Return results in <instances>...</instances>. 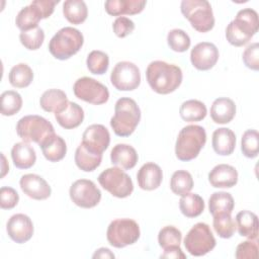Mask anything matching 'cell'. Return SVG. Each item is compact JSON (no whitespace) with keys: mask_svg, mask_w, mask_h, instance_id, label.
<instances>
[{"mask_svg":"<svg viewBox=\"0 0 259 259\" xmlns=\"http://www.w3.org/2000/svg\"><path fill=\"white\" fill-rule=\"evenodd\" d=\"M146 77L156 93L169 94L180 86L183 76L178 66L164 61H154L148 65Z\"/></svg>","mask_w":259,"mask_h":259,"instance_id":"cell-1","label":"cell"},{"mask_svg":"<svg viewBox=\"0 0 259 259\" xmlns=\"http://www.w3.org/2000/svg\"><path fill=\"white\" fill-rule=\"evenodd\" d=\"M258 30V14L252 8L240 10L235 19L226 28L227 40L235 46L242 47L249 42Z\"/></svg>","mask_w":259,"mask_h":259,"instance_id":"cell-2","label":"cell"},{"mask_svg":"<svg viewBox=\"0 0 259 259\" xmlns=\"http://www.w3.org/2000/svg\"><path fill=\"white\" fill-rule=\"evenodd\" d=\"M141 120V110L137 102L128 97H121L115 102L114 115L110 125L118 137L131 136Z\"/></svg>","mask_w":259,"mask_h":259,"instance_id":"cell-3","label":"cell"},{"mask_svg":"<svg viewBox=\"0 0 259 259\" xmlns=\"http://www.w3.org/2000/svg\"><path fill=\"white\" fill-rule=\"evenodd\" d=\"M206 142L205 130L197 124L184 126L178 134L175 144V154L180 161H190L196 158Z\"/></svg>","mask_w":259,"mask_h":259,"instance_id":"cell-4","label":"cell"},{"mask_svg":"<svg viewBox=\"0 0 259 259\" xmlns=\"http://www.w3.org/2000/svg\"><path fill=\"white\" fill-rule=\"evenodd\" d=\"M84 42L83 34L77 28L65 26L50 40L49 51L58 60H68L77 54Z\"/></svg>","mask_w":259,"mask_h":259,"instance_id":"cell-5","label":"cell"},{"mask_svg":"<svg viewBox=\"0 0 259 259\" xmlns=\"http://www.w3.org/2000/svg\"><path fill=\"white\" fill-rule=\"evenodd\" d=\"M18 137L25 143H36L41 146L48 139L55 135L53 124L40 115H25L16 124Z\"/></svg>","mask_w":259,"mask_h":259,"instance_id":"cell-6","label":"cell"},{"mask_svg":"<svg viewBox=\"0 0 259 259\" xmlns=\"http://www.w3.org/2000/svg\"><path fill=\"white\" fill-rule=\"evenodd\" d=\"M181 13L189 20L191 26L199 32H207L214 26L211 5L206 0H183Z\"/></svg>","mask_w":259,"mask_h":259,"instance_id":"cell-7","label":"cell"},{"mask_svg":"<svg viewBox=\"0 0 259 259\" xmlns=\"http://www.w3.org/2000/svg\"><path fill=\"white\" fill-rule=\"evenodd\" d=\"M59 1L50 0H35L28 6L23 7L15 18V24L21 31H26L37 27L41 19L50 17L55 9V5Z\"/></svg>","mask_w":259,"mask_h":259,"instance_id":"cell-8","label":"cell"},{"mask_svg":"<svg viewBox=\"0 0 259 259\" xmlns=\"http://www.w3.org/2000/svg\"><path fill=\"white\" fill-rule=\"evenodd\" d=\"M140 235V227L132 219H116L112 221L106 232L108 243L115 248H123L135 244Z\"/></svg>","mask_w":259,"mask_h":259,"instance_id":"cell-9","label":"cell"},{"mask_svg":"<svg viewBox=\"0 0 259 259\" xmlns=\"http://www.w3.org/2000/svg\"><path fill=\"white\" fill-rule=\"evenodd\" d=\"M215 239L205 223L195 224L184 238L186 251L192 256H203L215 247Z\"/></svg>","mask_w":259,"mask_h":259,"instance_id":"cell-10","label":"cell"},{"mask_svg":"<svg viewBox=\"0 0 259 259\" xmlns=\"http://www.w3.org/2000/svg\"><path fill=\"white\" fill-rule=\"evenodd\" d=\"M98 182L111 195L124 198L132 194L134 184L131 177L118 167L107 168L98 176Z\"/></svg>","mask_w":259,"mask_h":259,"instance_id":"cell-11","label":"cell"},{"mask_svg":"<svg viewBox=\"0 0 259 259\" xmlns=\"http://www.w3.org/2000/svg\"><path fill=\"white\" fill-rule=\"evenodd\" d=\"M73 91L77 98L94 105L103 104L109 98L107 87L90 77H82L76 80Z\"/></svg>","mask_w":259,"mask_h":259,"instance_id":"cell-12","label":"cell"},{"mask_svg":"<svg viewBox=\"0 0 259 259\" xmlns=\"http://www.w3.org/2000/svg\"><path fill=\"white\" fill-rule=\"evenodd\" d=\"M110 82L119 91L135 90L141 84L140 69L132 62H118L111 71Z\"/></svg>","mask_w":259,"mask_h":259,"instance_id":"cell-13","label":"cell"},{"mask_svg":"<svg viewBox=\"0 0 259 259\" xmlns=\"http://www.w3.org/2000/svg\"><path fill=\"white\" fill-rule=\"evenodd\" d=\"M71 200L83 208L96 206L101 199V191L95 183L88 179L76 180L69 190Z\"/></svg>","mask_w":259,"mask_h":259,"instance_id":"cell-14","label":"cell"},{"mask_svg":"<svg viewBox=\"0 0 259 259\" xmlns=\"http://www.w3.org/2000/svg\"><path fill=\"white\" fill-rule=\"evenodd\" d=\"M219 60L218 48L208 41H202L194 46L190 53V61L194 68L200 71L211 69Z\"/></svg>","mask_w":259,"mask_h":259,"instance_id":"cell-15","label":"cell"},{"mask_svg":"<svg viewBox=\"0 0 259 259\" xmlns=\"http://www.w3.org/2000/svg\"><path fill=\"white\" fill-rule=\"evenodd\" d=\"M9 238L17 244H23L33 235V224L30 218L24 213H16L10 217L6 225Z\"/></svg>","mask_w":259,"mask_h":259,"instance_id":"cell-16","label":"cell"},{"mask_svg":"<svg viewBox=\"0 0 259 259\" xmlns=\"http://www.w3.org/2000/svg\"><path fill=\"white\" fill-rule=\"evenodd\" d=\"M109 143V132L102 124H91L83 133L82 144L93 152L102 154L108 148Z\"/></svg>","mask_w":259,"mask_h":259,"instance_id":"cell-17","label":"cell"},{"mask_svg":"<svg viewBox=\"0 0 259 259\" xmlns=\"http://www.w3.org/2000/svg\"><path fill=\"white\" fill-rule=\"evenodd\" d=\"M20 188L28 197L35 200H45L50 197L52 189L48 182L36 174H25L20 178Z\"/></svg>","mask_w":259,"mask_h":259,"instance_id":"cell-18","label":"cell"},{"mask_svg":"<svg viewBox=\"0 0 259 259\" xmlns=\"http://www.w3.org/2000/svg\"><path fill=\"white\" fill-rule=\"evenodd\" d=\"M208 181L215 188H231L238 182V172L228 164H219L208 173Z\"/></svg>","mask_w":259,"mask_h":259,"instance_id":"cell-19","label":"cell"},{"mask_svg":"<svg viewBox=\"0 0 259 259\" xmlns=\"http://www.w3.org/2000/svg\"><path fill=\"white\" fill-rule=\"evenodd\" d=\"M163 179V172L159 165L149 162L144 164L137 174V180L139 186L147 191L157 189Z\"/></svg>","mask_w":259,"mask_h":259,"instance_id":"cell-20","label":"cell"},{"mask_svg":"<svg viewBox=\"0 0 259 259\" xmlns=\"http://www.w3.org/2000/svg\"><path fill=\"white\" fill-rule=\"evenodd\" d=\"M147 2L145 0H107L104 3L106 12L112 16L141 13Z\"/></svg>","mask_w":259,"mask_h":259,"instance_id":"cell-21","label":"cell"},{"mask_svg":"<svg viewBox=\"0 0 259 259\" xmlns=\"http://www.w3.org/2000/svg\"><path fill=\"white\" fill-rule=\"evenodd\" d=\"M138 154L134 147L126 144L115 145L110 152L111 163L124 170L134 168L138 162Z\"/></svg>","mask_w":259,"mask_h":259,"instance_id":"cell-22","label":"cell"},{"mask_svg":"<svg viewBox=\"0 0 259 259\" xmlns=\"http://www.w3.org/2000/svg\"><path fill=\"white\" fill-rule=\"evenodd\" d=\"M211 145L217 154L221 156H229L235 150L236 135L228 127L217 128L212 134Z\"/></svg>","mask_w":259,"mask_h":259,"instance_id":"cell-23","label":"cell"},{"mask_svg":"<svg viewBox=\"0 0 259 259\" xmlns=\"http://www.w3.org/2000/svg\"><path fill=\"white\" fill-rule=\"evenodd\" d=\"M236 114V104L228 97L217 98L210 107V117L215 123L225 124L233 120Z\"/></svg>","mask_w":259,"mask_h":259,"instance_id":"cell-24","label":"cell"},{"mask_svg":"<svg viewBox=\"0 0 259 259\" xmlns=\"http://www.w3.org/2000/svg\"><path fill=\"white\" fill-rule=\"evenodd\" d=\"M55 118L62 127L66 130H72L82 123L84 119V111L79 104L73 101H69L65 109L55 113Z\"/></svg>","mask_w":259,"mask_h":259,"instance_id":"cell-25","label":"cell"},{"mask_svg":"<svg viewBox=\"0 0 259 259\" xmlns=\"http://www.w3.org/2000/svg\"><path fill=\"white\" fill-rule=\"evenodd\" d=\"M11 158L15 167L19 169H28L36 161L34 149L25 142L16 143L11 149Z\"/></svg>","mask_w":259,"mask_h":259,"instance_id":"cell-26","label":"cell"},{"mask_svg":"<svg viewBox=\"0 0 259 259\" xmlns=\"http://www.w3.org/2000/svg\"><path fill=\"white\" fill-rule=\"evenodd\" d=\"M66 93L60 89H49L42 93L39 99L40 107L47 112L58 113L68 105Z\"/></svg>","mask_w":259,"mask_h":259,"instance_id":"cell-27","label":"cell"},{"mask_svg":"<svg viewBox=\"0 0 259 259\" xmlns=\"http://www.w3.org/2000/svg\"><path fill=\"white\" fill-rule=\"evenodd\" d=\"M236 228L240 236L250 240L258 238V218L250 210H242L236 215Z\"/></svg>","mask_w":259,"mask_h":259,"instance_id":"cell-28","label":"cell"},{"mask_svg":"<svg viewBox=\"0 0 259 259\" xmlns=\"http://www.w3.org/2000/svg\"><path fill=\"white\" fill-rule=\"evenodd\" d=\"M102 161V154L93 152L86 148L82 143L78 146L75 152V163L77 167L85 172L95 170Z\"/></svg>","mask_w":259,"mask_h":259,"instance_id":"cell-29","label":"cell"},{"mask_svg":"<svg viewBox=\"0 0 259 259\" xmlns=\"http://www.w3.org/2000/svg\"><path fill=\"white\" fill-rule=\"evenodd\" d=\"M39 147L41 148L45 158L50 162L61 161L67 153V145L65 140L56 134Z\"/></svg>","mask_w":259,"mask_h":259,"instance_id":"cell-30","label":"cell"},{"mask_svg":"<svg viewBox=\"0 0 259 259\" xmlns=\"http://www.w3.org/2000/svg\"><path fill=\"white\" fill-rule=\"evenodd\" d=\"M63 13L72 24H81L88 15V8L82 0H67L63 3Z\"/></svg>","mask_w":259,"mask_h":259,"instance_id":"cell-31","label":"cell"},{"mask_svg":"<svg viewBox=\"0 0 259 259\" xmlns=\"http://www.w3.org/2000/svg\"><path fill=\"white\" fill-rule=\"evenodd\" d=\"M179 113L183 120L193 122L202 120L206 116L207 109L203 102L196 99H190L184 101L181 104Z\"/></svg>","mask_w":259,"mask_h":259,"instance_id":"cell-32","label":"cell"},{"mask_svg":"<svg viewBox=\"0 0 259 259\" xmlns=\"http://www.w3.org/2000/svg\"><path fill=\"white\" fill-rule=\"evenodd\" d=\"M179 208L186 218H196L204 210V201L196 193H186L179 200Z\"/></svg>","mask_w":259,"mask_h":259,"instance_id":"cell-33","label":"cell"},{"mask_svg":"<svg viewBox=\"0 0 259 259\" xmlns=\"http://www.w3.org/2000/svg\"><path fill=\"white\" fill-rule=\"evenodd\" d=\"M234 205L235 202L233 196L225 191L213 192L208 199V208L212 217L222 212L232 213Z\"/></svg>","mask_w":259,"mask_h":259,"instance_id":"cell-34","label":"cell"},{"mask_svg":"<svg viewBox=\"0 0 259 259\" xmlns=\"http://www.w3.org/2000/svg\"><path fill=\"white\" fill-rule=\"evenodd\" d=\"M9 82L15 88H25L30 85L33 80V72L31 68L24 63H19L11 68L9 72Z\"/></svg>","mask_w":259,"mask_h":259,"instance_id":"cell-35","label":"cell"},{"mask_svg":"<svg viewBox=\"0 0 259 259\" xmlns=\"http://www.w3.org/2000/svg\"><path fill=\"white\" fill-rule=\"evenodd\" d=\"M193 187V179L191 174L186 170H177L173 173L170 180V188L176 195H184Z\"/></svg>","mask_w":259,"mask_h":259,"instance_id":"cell-36","label":"cell"},{"mask_svg":"<svg viewBox=\"0 0 259 259\" xmlns=\"http://www.w3.org/2000/svg\"><path fill=\"white\" fill-rule=\"evenodd\" d=\"M22 106L21 95L14 90H7L1 94V113L4 116L16 114Z\"/></svg>","mask_w":259,"mask_h":259,"instance_id":"cell-37","label":"cell"},{"mask_svg":"<svg viewBox=\"0 0 259 259\" xmlns=\"http://www.w3.org/2000/svg\"><path fill=\"white\" fill-rule=\"evenodd\" d=\"M213 229L215 233L224 239L231 238L236 232V222L233 220L231 213L222 212L213 215Z\"/></svg>","mask_w":259,"mask_h":259,"instance_id":"cell-38","label":"cell"},{"mask_svg":"<svg viewBox=\"0 0 259 259\" xmlns=\"http://www.w3.org/2000/svg\"><path fill=\"white\" fill-rule=\"evenodd\" d=\"M88 70L95 75H103L109 66L108 55L102 51H92L86 60Z\"/></svg>","mask_w":259,"mask_h":259,"instance_id":"cell-39","label":"cell"},{"mask_svg":"<svg viewBox=\"0 0 259 259\" xmlns=\"http://www.w3.org/2000/svg\"><path fill=\"white\" fill-rule=\"evenodd\" d=\"M241 150L245 157L255 158L259 152V134L256 130H247L241 140Z\"/></svg>","mask_w":259,"mask_h":259,"instance_id":"cell-40","label":"cell"},{"mask_svg":"<svg viewBox=\"0 0 259 259\" xmlns=\"http://www.w3.org/2000/svg\"><path fill=\"white\" fill-rule=\"evenodd\" d=\"M167 42L169 48L177 53L186 52L191 44L189 35L182 29L174 28L168 32Z\"/></svg>","mask_w":259,"mask_h":259,"instance_id":"cell-41","label":"cell"},{"mask_svg":"<svg viewBox=\"0 0 259 259\" xmlns=\"http://www.w3.org/2000/svg\"><path fill=\"white\" fill-rule=\"evenodd\" d=\"M182 239L181 232L174 226H166L162 228L158 234V243L164 250L180 246Z\"/></svg>","mask_w":259,"mask_h":259,"instance_id":"cell-42","label":"cell"},{"mask_svg":"<svg viewBox=\"0 0 259 259\" xmlns=\"http://www.w3.org/2000/svg\"><path fill=\"white\" fill-rule=\"evenodd\" d=\"M19 39L25 49L35 51L41 47L45 40L44 29L37 26L26 31H21L19 34Z\"/></svg>","mask_w":259,"mask_h":259,"instance_id":"cell-43","label":"cell"},{"mask_svg":"<svg viewBox=\"0 0 259 259\" xmlns=\"http://www.w3.org/2000/svg\"><path fill=\"white\" fill-rule=\"evenodd\" d=\"M235 257L237 259H257L258 258V245L252 240L240 243L237 246Z\"/></svg>","mask_w":259,"mask_h":259,"instance_id":"cell-44","label":"cell"},{"mask_svg":"<svg viewBox=\"0 0 259 259\" xmlns=\"http://www.w3.org/2000/svg\"><path fill=\"white\" fill-rule=\"evenodd\" d=\"M243 62L247 68L258 71L259 69V45L253 42L249 45L243 53Z\"/></svg>","mask_w":259,"mask_h":259,"instance_id":"cell-45","label":"cell"},{"mask_svg":"<svg viewBox=\"0 0 259 259\" xmlns=\"http://www.w3.org/2000/svg\"><path fill=\"white\" fill-rule=\"evenodd\" d=\"M19 195L17 191L9 186H3L0 189V205L3 209H11L17 205Z\"/></svg>","mask_w":259,"mask_h":259,"instance_id":"cell-46","label":"cell"},{"mask_svg":"<svg viewBox=\"0 0 259 259\" xmlns=\"http://www.w3.org/2000/svg\"><path fill=\"white\" fill-rule=\"evenodd\" d=\"M113 32L118 37H125L131 34L135 29V23L127 17L119 16L117 17L112 24Z\"/></svg>","mask_w":259,"mask_h":259,"instance_id":"cell-47","label":"cell"},{"mask_svg":"<svg viewBox=\"0 0 259 259\" xmlns=\"http://www.w3.org/2000/svg\"><path fill=\"white\" fill-rule=\"evenodd\" d=\"M161 258H174V259H185L186 255L182 252L180 246H176V247H171L168 249L164 250V253L161 255Z\"/></svg>","mask_w":259,"mask_h":259,"instance_id":"cell-48","label":"cell"},{"mask_svg":"<svg viewBox=\"0 0 259 259\" xmlns=\"http://www.w3.org/2000/svg\"><path fill=\"white\" fill-rule=\"evenodd\" d=\"M93 258H114V254L107 248H99L92 256Z\"/></svg>","mask_w":259,"mask_h":259,"instance_id":"cell-49","label":"cell"}]
</instances>
